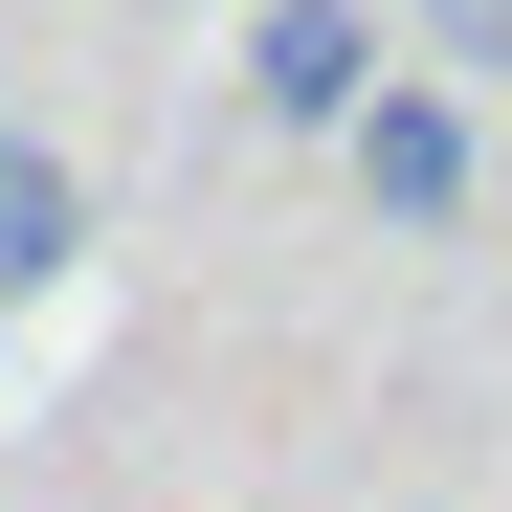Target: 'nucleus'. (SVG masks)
<instances>
[{"label": "nucleus", "instance_id": "f257e3e1", "mask_svg": "<svg viewBox=\"0 0 512 512\" xmlns=\"http://www.w3.org/2000/svg\"><path fill=\"white\" fill-rule=\"evenodd\" d=\"M67 245H90V179H67L23 112H0V312H23V290H67Z\"/></svg>", "mask_w": 512, "mask_h": 512}, {"label": "nucleus", "instance_id": "f03ea898", "mask_svg": "<svg viewBox=\"0 0 512 512\" xmlns=\"http://www.w3.org/2000/svg\"><path fill=\"white\" fill-rule=\"evenodd\" d=\"M268 112H379V67H357V0H268Z\"/></svg>", "mask_w": 512, "mask_h": 512}, {"label": "nucleus", "instance_id": "7ed1b4c3", "mask_svg": "<svg viewBox=\"0 0 512 512\" xmlns=\"http://www.w3.org/2000/svg\"><path fill=\"white\" fill-rule=\"evenodd\" d=\"M334 134H357V179H379L401 223H446V201H468V134H446V112H334Z\"/></svg>", "mask_w": 512, "mask_h": 512}, {"label": "nucleus", "instance_id": "20e7f679", "mask_svg": "<svg viewBox=\"0 0 512 512\" xmlns=\"http://www.w3.org/2000/svg\"><path fill=\"white\" fill-rule=\"evenodd\" d=\"M423 45H446L468 90H512V0H423Z\"/></svg>", "mask_w": 512, "mask_h": 512}]
</instances>
